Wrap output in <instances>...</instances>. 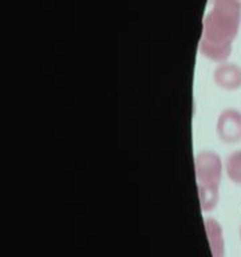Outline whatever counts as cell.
I'll return each mask as SVG.
<instances>
[{"mask_svg": "<svg viewBox=\"0 0 241 257\" xmlns=\"http://www.w3.org/2000/svg\"><path fill=\"white\" fill-rule=\"evenodd\" d=\"M213 82L217 87L233 91L241 87V67L232 62L217 63V67L213 71Z\"/></svg>", "mask_w": 241, "mask_h": 257, "instance_id": "277c9868", "label": "cell"}, {"mask_svg": "<svg viewBox=\"0 0 241 257\" xmlns=\"http://www.w3.org/2000/svg\"><path fill=\"white\" fill-rule=\"evenodd\" d=\"M205 228L212 246L213 257H224V233L221 225L214 218H206Z\"/></svg>", "mask_w": 241, "mask_h": 257, "instance_id": "5b68a950", "label": "cell"}, {"mask_svg": "<svg viewBox=\"0 0 241 257\" xmlns=\"http://www.w3.org/2000/svg\"><path fill=\"white\" fill-rule=\"evenodd\" d=\"M225 173L233 184L241 185V149L230 153L225 160Z\"/></svg>", "mask_w": 241, "mask_h": 257, "instance_id": "8992f818", "label": "cell"}, {"mask_svg": "<svg viewBox=\"0 0 241 257\" xmlns=\"http://www.w3.org/2000/svg\"><path fill=\"white\" fill-rule=\"evenodd\" d=\"M216 134L224 144H236L241 141V111L236 108H224L217 118Z\"/></svg>", "mask_w": 241, "mask_h": 257, "instance_id": "3957f363", "label": "cell"}, {"mask_svg": "<svg viewBox=\"0 0 241 257\" xmlns=\"http://www.w3.org/2000/svg\"><path fill=\"white\" fill-rule=\"evenodd\" d=\"M241 24V4L237 0H213L202 23L200 54L206 59L222 63L232 54V46Z\"/></svg>", "mask_w": 241, "mask_h": 257, "instance_id": "6da1fadb", "label": "cell"}, {"mask_svg": "<svg viewBox=\"0 0 241 257\" xmlns=\"http://www.w3.org/2000/svg\"><path fill=\"white\" fill-rule=\"evenodd\" d=\"M237 2H238V3H240V4H241V0H237Z\"/></svg>", "mask_w": 241, "mask_h": 257, "instance_id": "52a82bcc", "label": "cell"}, {"mask_svg": "<svg viewBox=\"0 0 241 257\" xmlns=\"http://www.w3.org/2000/svg\"><path fill=\"white\" fill-rule=\"evenodd\" d=\"M194 169L201 209L204 212H210L218 202L224 164L217 153L202 150L196 156Z\"/></svg>", "mask_w": 241, "mask_h": 257, "instance_id": "7a4b0ae2", "label": "cell"}]
</instances>
